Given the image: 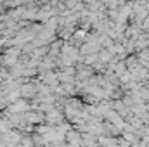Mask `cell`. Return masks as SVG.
Returning a JSON list of instances; mask_svg holds the SVG:
<instances>
[{"instance_id":"2","label":"cell","mask_w":149,"mask_h":147,"mask_svg":"<svg viewBox=\"0 0 149 147\" xmlns=\"http://www.w3.org/2000/svg\"><path fill=\"white\" fill-rule=\"evenodd\" d=\"M21 95H23V97L35 95V88H33L31 85H24V87H21Z\"/></svg>"},{"instance_id":"1","label":"cell","mask_w":149,"mask_h":147,"mask_svg":"<svg viewBox=\"0 0 149 147\" xmlns=\"http://www.w3.org/2000/svg\"><path fill=\"white\" fill-rule=\"evenodd\" d=\"M9 109L12 111V112H26V111L30 109V106H28L26 101H16Z\"/></svg>"}]
</instances>
